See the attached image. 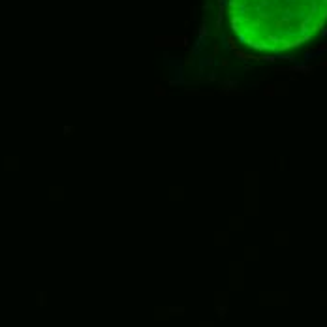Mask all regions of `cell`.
Instances as JSON below:
<instances>
[{
    "label": "cell",
    "instance_id": "cell-1",
    "mask_svg": "<svg viewBox=\"0 0 327 327\" xmlns=\"http://www.w3.org/2000/svg\"><path fill=\"white\" fill-rule=\"evenodd\" d=\"M327 25V0H231L229 27L252 53L280 55L314 40Z\"/></svg>",
    "mask_w": 327,
    "mask_h": 327
}]
</instances>
